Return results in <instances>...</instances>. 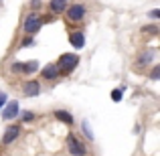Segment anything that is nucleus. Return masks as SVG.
Wrapping results in <instances>:
<instances>
[{
  "mask_svg": "<svg viewBox=\"0 0 160 156\" xmlns=\"http://www.w3.org/2000/svg\"><path fill=\"white\" fill-rule=\"evenodd\" d=\"M41 73H43V79H49V81H51V79H57L59 75H61L59 69H57V65H47Z\"/></svg>",
  "mask_w": 160,
  "mask_h": 156,
  "instance_id": "obj_9",
  "label": "nucleus"
},
{
  "mask_svg": "<svg viewBox=\"0 0 160 156\" xmlns=\"http://www.w3.org/2000/svg\"><path fill=\"white\" fill-rule=\"evenodd\" d=\"M142 33H150V35H158V27H154V24H148V27L142 28Z\"/></svg>",
  "mask_w": 160,
  "mask_h": 156,
  "instance_id": "obj_14",
  "label": "nucleus"
},
{
  "mask_svg": "<svg viewBox=\"0 0 160 156\" xmlns=\"http://www.w3.org/2000/svg\"><path fill=\"white\" fill-rule=\"evenodd\" d=\"M39 69V63L37 61H28V63H22V69H20V73H35V71Z\"/></svg>",
  "mask_w": 160,
  "mask_h": 156,
  "instance_id": "obj_12",
  "label": "nucleus"
},
{
  "mask_svg": "<svg viewBox=\"0 0 160 156\" xmlns=\"http://www.w3.org/2000/svg\"><path fill=\"white\" fill-rule=\"evenodd\" d=\"M154 55H156L154 51H146V55H140V57H138V63H140V65L144 63V65H146V63H150L154 59Z\"/></svg>",
  "mask_w": 160,
  "mask_h": 156,
  "instance_id": "obj_13",
  "label": "nucleus"
},
{
  "mask_svg": "<svg viewBox=\"0 0 160 156\" xmlns=\"http://www.w3.org/2000/svg\"><path fill=\"white\" fill-rule=\"evenodd\" d=\"M77 65H79V55H75V53H63L57 61L59 73H71Z\"/></svg>",
  "mask_w": 160,
  "mask_h": 156,
  "instance_id": "obj_1",
  "label": "nucleus"
},
{
  "mask_svg": "<svg viewBox=\"0 0 160 156\" xmlns=\"http://www.w3.org/2000/svg\"><path fill=\"white\" fill-rule=\"evenodd\" d=\"M150 77H152V79H158L160 77V67H154L152 73H150Z\"/></svg>",
  "mask_w": 160,
  "mask_h": 156,
  "instance_id": "obj_17",
  "label": "nucleus"
},
{
  "mask_svg": "<svg viewBox=\"0 0 160 156\" xmlns=\"http://www.w3.org/2000/svg\"><path fill=\"white\" fill-rule=\"evenodd\" d=\"M16 113H18V103L16 102H8L6 109L2 112V118L4 120H12V118H16Z\"/></svg>",
  "mask_w": 160,
  "mask_h": 156,
  "instance_id": "obj_7",
  "label": "nucleus"
},
{
  "mask_svg": "<svg viewBox=\"0 0 160 156\" xmlns=\"http://www.w3.org/2000/svg\"><path fill=\"white\" fill-rule=\"evenodd\" d=\"M67 148L73 156H85V146L79 142V138L75 134H69L67 136Z\"/></svg>",
  "mask_w": 160,
  "mask_h": 156,
  "instance_id": "obj_3",
  "label": "nucleus"
},
{
  "mask_svg": "<svg viewBox=\"0 0 160 156\" xmlns=\"http://www.w3.org/2000/svg\"><path fill=\"white\" fill-rule=\"evenodd\" d=\"M18 134H20V126H10V128L4 132V136H2V144H10L12 140L18 138Z\"/></svg>",
  "mask_w": 160,
  "mask_h": 156,
  "instance_id": "obj_6",
  "label": "nucleus"
},
{
  "mask_svg": "<svg viewBox=\"0 0 160 156\" xmlns=\"http://www.w3.org/2000/svg\"><path fill=\"white\" fill-rule=\"evenodd\" d=\"M28 45H32V39H24L22 41V47H28Z\"/></svg>",
  "mask_w": 160,
  "mask_h": 156,
  "instance_id": "obj_23",
  "label": "nucleus"
},
{
  "mask_svg": "<svg viewBox=\"0 0 160 156\" xmlns=\"http://www.w3.org/2000/svg\"><path fill=\"white\" fill-rule=\"evenodd\" d=\"M41 24H43V20H41L37 14H28L27 18H24V23H22V28H24L27 35H35V33H39Z\"/></svg>",
  "mask_w": 160,
  "mask_h": 156,
  "instance_id": "obj_2",
  "label": "nucleus"
},
{
  "mask_svg": "<svg viewBox=\"0 0 160 156\" xmlns=\"http://www.w3.org/2000/svg\"><path fill=\"white\" fill-rule=\"evenodd\" d=\"M160 16V10H150V18H158Z\"/></svg>",
  "mask_w": 160,
  "mask_h": 156,
  "instance_id": "obj_21",
  "label": "nucleus"
},
{
  "mask_svg": "<svg viewBox=\"0 0 160 156\" xmlns=\"http://www.w3.org/2000/svg\"><path fill=\"white\" fill-rule=\"evenodd\" d=\"M22 93L28 95V98H35V95H39V93H41L39 81H24V83H22Z\"/></svg>",
  "mask_w": 160,
  "mask_h": 156,
  "instance_id": "obj_5",
  "label": "nucleus"
},
{
  "mask_svg": "<svg viewBox=\"0 0 160 156\" xmlns=\"http://www.w3.org/2000/svg\"><path fill=\"white\" fill-rule=\"evenodd\" d=\"M4 102H6V93H4V91H0V108L4 105Z\"/></svg>",
  "mask_w": 160,
  "mask_h": 156,
  "instance_id": "obj_20",
  "label": "nucleus"
},
{
  "mask_svg": "<svg viewBox=\"0 0 160 156\" xmlns=\"http://www.w3.org/2000/svg\"><path fill=\"white\" fill-rule=\"evenodd\" d=\"M20 69H22V63H12V71L14 73H20Z\"/></svg>",
  "mask_w": 160,
  "mask_h": 156,
  "instance_id": "obj_18",
  "label": "nucleus"
},
{
  "mask_svg": "<svg viewBox=\"0 0 160 156\" xmlns=\"http://www.w3.org/2000/svg\"><path fill=\"white\" fill-rule=\"evenodd\" d=\"M83 130H85V136L87 138H93V134H91V130H89V126H87V124H83Z\"/></svg>",
  "mask_w": 160,
  "mask_h": 156,
  "instance_id": "obj_19",
  "label": "nucleus"
},
{
  "mask_svg": "<svg viewBox=\"0 0 160 156\" xmlns=\"http://www.w3.org/2000/svg\"><path fill=\"white\" fill-rule=\"evenodd\" d=\"M69 43L73 45L75 49H83V45H85V37H83V33H71V35H69Z\"/></svg>",
  "mask_w": 160,
  "mask_h": 156,
  "instance_id": "obj_8",
  "label": "nucleus"
},
{
  "mask_svg": "<svg viewBox=\"0 0 160 156\" xmlns=\"http://www.w3.org/2000/svg\"><path fill=\"white\" fill-rule=\"evenodd\" d=\"M112 98L116 99V102H120V99H122V89H113L112 91Z\"/></svg>",
  "mask_w": 160,
  "mask_h": 156,
  "instance_id": "obj_15",
  "label": "nucleus"
},
{
  "mask_svg": "<svg viewBox=\"0 0 160 156\" xmlns=\"http://www.w3.org/2000/svg\"><path fill=\"white\" fill-rule=\"evenodd\" d=\"M31 6H32V8H39V6H41V0H32Z\"/></svg>",
  "mask_w": 160,
  "mask_h": 156,
  "instance_id": "obj_22",
  "label": "nucleus"
},
{
  "mask_svg": "<svg viewBox=\"0 0 160 156\" xmlns=\"http://www.w3.org/2000/svg\"><path fill=\"white\" fill-rule=\"evenodd\" d=\"M65 10H67V20L69 23H79L85 16V6L83 4H73V6L65 8Z\"/></svg>",
  "mask_w": 160,
  "mask_h": 156,
  "instance_id": "obj_4",
  "label": "nucleus"
},
{
  "mask_svg": "<svg viewBox=\"0 0 160 156\" xmlns=\"http://www.w3.org/2000/svg\"><path fill=\"white\" fill-rule=\"evenodd\" d=\"M55 118H57V120H61V122H65V124H73V116H71L69 112H63V109H57V112H55Z\"/></svg>",
  "mask_w": 160,
  "mask_h": 156,
  "instance_id": "obj_11",
  "label": "nucleus"
},
{
  "mask_svg": "<svg viewBox=\"0 0 160 156\" xmlns=\"http://www.w3.org/2000/svg\"><path fill=\"white\" fill-rule=\"evenodd\" d=\"M49 8H51V12H55V14H61L67 8V0H51Z\"/></svg>",
  "mask_w": 160,
  "mask_h": 156,
  "instance_id": "obj_10",
  "label": "nucleus"
},
{
  "mask_svg": "<svg viewBox=\"0 0 160 156\" xmlns=\"http://www.w3.org/2000/svg\"><path fill=\"white\" fill-rule=\"evenodd\" d=\"M32 118H35V113H32V112H22V120L24 122H31Z\"/></svg>",
  "mask_w": 160,
  "mask_h": 156,
  "instance_id": "obj_16",
  "label": "nucleus"
}]
</instances>
